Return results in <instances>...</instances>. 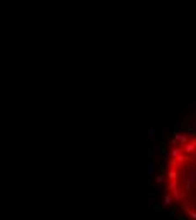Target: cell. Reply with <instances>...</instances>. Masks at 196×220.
I'll return each mask as SVG.
<instances>
[{"label":"cell","instance_id":"1","mask_svg":"<svg viewBox=\"0 0 196 220\" xmlns=\"http://www.w3.org/2000/svg\"><path fill=\"white\" fill-rule=\"evenodd\" d=\"M166 191L182 215L196 220V132L177 136L169 147Z\"/></svg>","mask_w":196,"mask_h":220}]
</instances>
